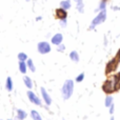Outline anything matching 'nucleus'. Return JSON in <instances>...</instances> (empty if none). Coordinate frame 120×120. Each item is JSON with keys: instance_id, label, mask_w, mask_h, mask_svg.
<instances>
[{"instance_id": "f3484780", "label": "nucleus", "mask_w": 120, "mask_h": 120, "mask_svg": "<svg viewBox=\"0 0 120 120\" xmlns=\"http://www.w3.org/2000/svg\"><path fill=\"white\" fill-rule=\"evenodd\" d=\"M26 65H27V68H30L31 72L34 73L36 71V66H35V64H34V62H33V60L32 59H27L26 60Z\"/></svg>"}, {"instance_id": "f03ea898", "label": "nucleus", "mask_w": 120, "mask_h": 120, "mask_svg": "<svg viewBox=\"0 0 120 120\" xmlns=\"http://www.w3.org/2000/svg\"><path fill=\"white\" fill-rule=\"evenodd\" d=\"M119 64H120V50L116 53V55L106 63L105 70H104V73H105L106 76H110L111 74L116 72Z\"/></svg>"}, {"instance_id": "4468645a", "label": "nucleus", "mask_w": 120, "mask_h": 120, "mask_svg": "<svg viewBox=\"0 0 120 120\" xmlns=\"http://www.w3.org/2000/svg\"><path fill=\"white\" fill-rule=\"evenodd\" d=\"M18 65H19V71H20L22 74H25V73H26V70H27L26 62L25 61H19Z\"/></svg>"}, {"instance_id": "9b49d317", "label": "nucleus", "mask_w": 120, "mask_h": 120, "mask_svg": "<svg viewBox=\"0 0 120 120\" xmlns=\"http://www.w3.org/2000/svg\"><path fill=\"white\" fill-rule=\"evenodd\" d=\"M71 6H72V2H71V0H62L61 2H60V8H64V10H70Z\"/></svg>"}, {"instance_id": "393cba45", "label": "nucleus", "mask_w": 120, "mask_h": 120, "mask_svg": "<svg viewBox=\"0 0 120 120\" xmlns=\"http://www.w3.org/2000/svg\"><path fill=\"white\" fill-rule=\"evenodd\" d=\"M114 111H115V105H114V103H112L110 106V114H113Z\"/></svg>"}, {"instance_id": "39448f33", "label": "nucleus", "mask_w": 120, "mask_h": 120, "mask_svg": "<svg viewBox=\"0 0 120 120\" xmlns=\"http://www.w3.org/2000/svg\"><path fill=\"white\" fill-rule=\"evenodd\" d=\"M37 50H38V52H39L40 54L44 55V54H49V53L51 52V50H52V49H51V45H50V43H49V42L41 41V42H39V43H38Z\"/></svg>"}, {"instance_id": "b1692460", "label": "nucleus", "mask_w": 120, "mask_h": 120, "mask_svg": "<svg viewBox=\"0 0 120 120\" xmlns=\"http://www.w3.org/2000/svg\"><path fill=\"white\" fill-rule=\"evenodd\" d=\"M60 21V25H61L62 27H65L66 26V22H68V21H66V19H64V20H59Z\"/></svg>"}, {"instance_id": "5701e85b", "label": "nucleus", "mask_w": 120, "mask_h": 120, "mask_svg": "<svg viewBox=\"0 0 120 120\" xmlns=\"http://www.w3.org/2000/svg\"><path fill=\"white\" fill-rule=\"evenodd\" d=\"M64 50H65V46L63 45V44H59V45H57V51L58 52H64Z\"/></svg>"}, {"instance_id": "2eb2a0df", "label": "nucleus", "mask_w": 120, "mask_h": 120, "mask_svg": "<svg viewBox=\"0 0 120 120\" xmlns=\"http://www.w3.org/2000/svg\"><path fill=\"white\" fill-rule=\"evenodd\" d=\"M70 58L74 62H78L79 61V54L77 53V51H72V52L70 53Z\"/></svg>"}, {"instance_id": "1a4fd4ad", "label": "nucleus", "mask_w": 120, "mask_h": 120, "mask_svg": "<svg viewBox=\"0 0 120 120\" xmlns=\"http://www.w3.org/2000/svg\"><path fill=\"white\" fill-rule=\"evenodd\" d=\"M62 40H63V36H62V34H56V35H54L52 37V43L53 44H55V45H59V44H61L62 43Z\"/></svg>"}, {"instance_id": "20e7f679", "label": "nucleus", "mask_w": 120, "mask_h": 120, "mask_svg": "<svg viewBox=\"0 0 120 120\" xmlns=\"http://www.w3.org/2000/svg\"><path fill=\"white\" fill-rule=\"evenodd\" d=\"M105 19H106V11L105 10L100 11V12L97 14V16L92 20L91 25H90V30H94L99 24H102V23L105 21Z\"/></svg>"}, {"instance_id": "ddd939ff", "label": "nucleus", "mask_w": 120, "mask_h": 120, "mask_svg": "<svg viewBox=\"0 0 120 120\" xmlns=\"http://www.w3.org/2000/svg\"><path fill=\"white\" fill-rule=\"evenodd\" d=\"M26 113L24 112L23 110H21V109H19V110H17V119L18 120H24L26 118Z\"/></svg>"}, {"instance_id": "6ab92c4d", "label": "nucleus", "mask_w": 120, "mask_h": 120, "mask_svg": "<svg viewBox=\"0 0 120 120\" xmlns=\"http://www.w3.org/2000/svg\"><path fill=\"white\" fill-rule=\"evenodd\" d=\"M105 8H106V1H103V0H101V1L99 2V5H98V8H96V12L103 11V10H105Z\"/></svg>"}, {"instance_id": "c85d7f7f", "label": "nucleus", "mask_w": 120, "mask_h": 120, "mask_svg": "<svg viewBox=\"0 0 120 120\" xmlns=\"http://www.w3.org/2000/svg\"><path fill=\"white\" fill-rule=\"evenodd\" d=\"M16 120H18V119H16Z\"/></svg>"}, {"instance_id": "423d86ee", "label": "nucleus", "mask_w": 120, "mask_h": 120, "mask_svg": "<svg viewBox=\"0 0 120 120\" xmlns=\"http://www.w3.org/2000/svg\"><path fill=\"white\" fill-rule=\"evenodd\" d=\"M27 97H29L30 101H31L32 103L36 104V105H38V106L41 105V103H42L41 100H40V98L38 97V96L36 95L34 92H32V91H29V92H27Z\"/></svg>"}, {"instance_id": "f257e3e1", "label": "nucleus", "mask_w": 120, "mask_h": 120, "mask_svg": "<svg viewBox=\"0 0 120 120\" xmlns=\"http://www.w3.org/2000/svg\"><path fill=\"white\" fill-rule=\"evenodd\" d=\"M101 87L106 95H112L120 91V72L109 76L102 83Z\"/></svg>"}, {"instance_id": "a211bd4d", "label": "nucleus", "mask_w": 120, "mask_h": 120, "mask_svg": "<svg viewBox=\"0 0 120 120\" xmlns=\"http://www.w3.org/2000/svg\"><path fill=\"white\" fill-rule=\"evenodd\" d=\"M31 117H32V119H33V120H42L40 114L37 112V111H35V110H33L31 112Z\"/></svg>"}, {"instance_id": "9d476101", "label": "nucleus", "mask_w": 120, "mask_h": 120, "mask_svg": "<svg viewBox=\"0 0 120 120\" xmlns=\"http://www.w3.org/2000/svg\"><path fill=\"white\" fill-rule=\"evenodd\" d=\"M76 2V8L79 13H83L84 12V3L83 0H74Z\"/></svg>"}, {"instance_id": "aec40b11", "label": "nucleus", "mask_w": 120, "mask_h": 120, "mask_svg": "<svg viewBox=\"0 0 120 120\" xmlns=\"http://www.w3.org/2000/svg\"><path fill=\"white\" fill-rule=\"evenodd\" d=\"M112 103H113V97H112V96H106L105 101H104V104H105V106H106V108H110Z\"/></svg>"}, {"instance_id": "dca6fc26", "label": "nucleus", "mask_w": 120, "mask_h": 120, "mask_svg": "<svg viewBox=\"0 0 120 120\" xmlns=\"http://www.w3.org/2000/svg\"><path fill=\"white\" fill-rule=\"evenodd\" d=\"M5 87H6V90H8V92L13 91V80H12V78H11V77H8V78H6Z\"/></svg>"}, {"instance_id": "f8f14e48", "label": "nucleus", "mask_w": 120, "mask_h": 120, "mask_svg": "<svg viewBox=\"0 0 120 120\" xmlns=\"http://www.w3.org/2000/svg\"><path fill=\"white\" fill-rule=\"evenodd\" d=\"M23 82H24L25 86H26L27 89L31 90L32 87H33V81H32V79L30 78L29 76H24V77H23Z\"/></svg>"}, {"instance_id": "7ed1b4c3", "label": "nucleus", "mask_w": 120, "mask_h": 120, "mask_svg": "<svg viewBox=\"0 0 120 120\" xmlns=\"http://www.w3.org/2000/svg\"><path fill=\"white\" fill-rule=\"evenodd\" d=\"M73 92H74V82L68 79L63 83V85L61 87V94L63 99L64 100L70 99L71 96L73 95Z\"/></svg>"}, {"instance_id": "6e6552de", "label": "nucleus", "mask_w": 120, "mask_h": 120, "mask_svg": "<svg viewBox=\"0 0 120 120\" xmlns=\"http://www.w3.org/2000/svg\"><path fill=\"white\" fill-rule=\"evenodd\" d=\"M40 92H41V96H42V98H43V101L45 102V104L46 105H51V103H52V98L50 97V95H49V93L46 92V90L44 89V87H41Z\"/></svg>"}, {"instance_id": "4be33fe9", "label": "nucleus", "mask_w": 120, "mask_h": 120, "mask_svg": "<svg viewBox=\"0 0 120 120\" xmlns=\"http://www.w3.org/2000/svg\"><path fill=\"white\" fill-rule=\"evenodd\" d=\"M83 79H84V73H81L76 77V82H81Z\"/></svg>"}, {"instance_id": "0eeeda50", "label": "nucleus", "mask_w": 120, "mask_h": 120, "mask_svg": "<svg viewBox=\"0 0 120 120\" xmlns=\"http://www.w3.org/2000/svg\"><path fill=\"white\" fill-rule=\"evenodd\" d=\"M55 17H56L58 20H64V19L68 18V12L66 10L61 8H58L55 11Z\"/></svg>"}, {"instance_id": "bb28decb", "label": "nucleus", "mask_w": 120, "mask_h": 120, "mask_svg": "<svg viewBox=\"0 0 120 120\" xmlns=\"http://www.w3.org/2000/svg\"><path fill=\"white\" fill-rule=\"evenodd\" d=\"M103 1H108V0H103Z\"/></svg>"}, {"instance_id": "412c9836", "label": "nucleus", "mask_w": 120, "mask_h": 120, "mask_svg": "<svg viewBox=\"0 0 120 120\" xmlns=\"http://www.w3.org/2000/svg\"><path fill=\"white\" fill-rule=\"evenodd\" d=\"M29 59L27 58V55L25 53H19L18 54V60L19 61H26Z\"/></svg>"}, {"instance_id": "a878e982", "label": "nucleus", "mask_w": 120, "mask_h": 120, "mask_svg": "<svg viewBox=\"0 0 120 120\" xmlns=\"http://www.w3.org/2000/svg\"><path fill=\"white\" fill-rule=\"evenodd\" d=\"M111 120H115V119L114 118H111Z\"/></svg>"}, {"instance_id": "cd10ccee", "label": "nucleus", "mask_w": 120, "mask_h": 120, "mask_svg": "<svg viewBox=\"0 0 120 120\" xmlns=\"http://www.w3.org/2000/svg\"><path fill=\"white\" fill-rule=\"evenodd\" d=\"M8 120H12V119H8Z\"/></svg>"}]
</instances>
